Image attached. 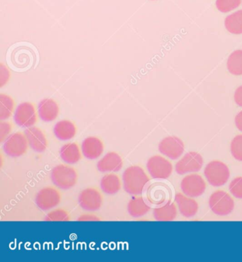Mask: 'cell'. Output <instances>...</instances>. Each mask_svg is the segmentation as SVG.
I'll return each instance as SVG.
<instances>
[{
    "label": "cell",
    "instance_id": "15",
    "mask_svg": "<svg viewBox=\"0 0 242 262\" xmlns=\"http://www.w3.org/2000/svg\"><path fill=\"white\" fill-rule=\"evenodd\" d=\"M104 151V144L99 138L88 137L84 140L82 144L83 156L90 160L99 158Z\"/></svg>",
    "mask_w": 242,
    "mask_h": 262
},
{
    "label": "cell",
    "instance_id": "3",
    "mask_svg": "<svg viewBox=\"0 0 242 262\" xmlns=\"http://www.w3.org/2000/svg\"><path fill=\"white\" fill-rule=\"evenodd\" d=\"M204 173L209 183L214 186L225 185L230 176L229 167L219 160L210 162L206 166Z\"/></svg>",
    "mask_w": 242,
    "mask_h": 262
},
{
    "label": "cell",
    "instance_id": "24",
    "mask_svg": "<svg viewBox=\"0 0 242 262\" xmlns=\"http://www.w3.org/2000/svg\"><path fill=\"white\" fill-rule=\"evenodd\" d=\"M225 27L229 32L234 34H242V10L230 14L225 18Z\"/></svg>",
    "mask_w": 242,
    "mask_h": 262
},
{
    "label": "cell",
    "instance_id": "4",
    "mask_svg": "<svg viewBox=\"0 0 242 262\" xmlns=\"http://www.w3.org/2000/svg\"><path fill=\"white\" fill-rule=\"evenodd\" d=\"M209 205L216 215H227L234 210V201L228 193L219 190L210 195Z\"/></svg>",
    "mask_w": 242,
    "mask_h": 262
},
{
    "label": "cell",
    "instance_id": "29",
    "mask_svg": "<svg viewBox=\"0 0 242 262\" xmlns=\"http://www.w3.org/2000/svg\"><path fill=\"white\" fill-rule=\"evenodd\" d=\"M231 152L236 160L242 161V135L236 136L231 143Z\"/></svg>",
    "mask_w": 242,
    "mask_h": 262
},
{
    "label": "cell",
    "instance_id": "18",
    "mask_svg": "<svg viewBox=\"0 0 242 262\" xmlns=\"http://www.w3.org/2000/svg\"><path fill=\"white\" fill-rule=\"evenodd\" d=\"M59 112L58 105L53 99H44L38 105V115L44 121H54L58 117Z\"/></svg>",
    "mask_w": 242,
    "mask_h": 262
},
{
    "label": "cell",
    "instance_id": "34",
    "mask_svg": "<svg viewBox=\"0 0 242 262\" xmlns=\"http://www.w3.org/2000/svg\"><path fill=\"white\" fill-rule=\"evenodd\" d=\"M79 221H99L100 219L92 214H84L78 219Z\"/></svg>",
    "mask_w": 242,
    "mask_h": 262
},
{
    "label": "cell",
    "instance_id": "35",
    "mask_svg": "<svg viewBox=\"0 0 242 262\" xmlns=\"http://www.w3.org/2000/svg\"><path fill=\"white\" fill-rule=\"evenodd\" d=\"M235 123L237 128L240 131H242V111L236 116Z\"/></svg>",
    "mask_w": 242,
    "mask_h": 262
},
{
    "label": "cell",
    "instance_id": "16",
    "mask_svg": "<svg viewBox=\"0 0 242 262\" xmlns=\"http://www.w3.org/2000/svg\"><path fill=\"white\" fill-rule=\"evenodd\" d=\"M123 167V160L119 154L110 152L103 157L97 163V169L102 172L118 171Z\"/></svg>",
    "mask_w": 242,
    "mask_h": 262
},
{
    "label": "cell",
    "instance_id": "8",
    "mask_svg": "<svg viewBox=\"0 0 242 262\" xmlns=\"http://www.w3.org/2000/svg\"><path fill=\"white\" fill-rule=\"evenodd\" d=\"M62 201V194L58 189L51 186L43 188L36 197L37 206L43 210H49L58 206Z\"/></svg>",
    "mask_w": 242,
    "mask_h": 262
},
{
    "label": "cell",
    "instance_id": "5",
    "mask_svg": "<svg viewBox=\"0 0 242 262\" xmlns=\"http://www.w3.org/2000/svg\"><path fill=\"white\" fill-rule=\"evenodd\" d=\"M29 143L25 134L22 132L14 133L7 138L4 144V150L11 157H20L27 153Z\"/></svg>",
    "mask_w": 242,
    "mask_h": 262
},
{
    "label": "cell",
    "instance_id": "23",
    "mask_svg": "<svg viewBox=\"0 0 242 262\" xmlns=\"http://www.w3.org/2000/svg\"><path fill=\"white\" fill-rule=\"evenodd\" d=\"M153 217L158 221H171L176 217L177 208L174 204H166L162 207L155 208Z\"/></svg>",
    "mask_w": 242,
    "mask_h": 262
},
{
    "label": "cell",
    "instance_id": "6",
    "mask_svg": "<svg viewBox=\"0 0 242 262\" xmlns=\"http://www.w3.org/2000/svg\"><path fill=\"white\" fill-rule=\"evenodd\" d=\"M147 169L153 178L166 180L171 176L173 165L169 160L164 157L155 156L148 160Z\"/></svg>",
    "mask_w": 242,
    "mask_h": 262
},
{
    "label": "cell",
    "instance_id": "2",
    "mask_svg": "<svg viewBox=\"0 0 242 262\" xmlns=\"http://www.w3.org/2000/svg\"><path fill=\"white\" fill-rule=\"evenodd\" d=\"M51 180L57 187L62 189H70L74 187L78 181L76 169L68 165L55 166L51 171Z\"/></svg>",
    "mask_w": 242,
    "mask_h": 262
},
{
    "label": "cell",
    "instance_id": "33",
    "mask_svg": "<svg viewBox=\"0 0 242 262\" xmlns=\"http://www.w3.org/2000/svg\"><path fill=\"white\" fill-rule=\"evenodd\" d=\"M234 100L238 106L242 107V86L236 89L235 94H234Z\"/></svg>",
    "mask_w": 242,
    "mask_h": 262
},
{
    "label": "cell",
    "instance_id": "20",
    "mask_svg": "<svg viewBox=\"0 0 242 262\" xmlns=\"http://www.w3.org/2000/svg\"><path fill=\"white\" fill-rule=\"evenodd\" d=\"M60 158L68 164H75L82 159L80 147L77 143H70L66 144L60 151Z\"/></svg>",
    "mask_w": 242,
    "mask_h": 262
},
{
    "label": "cell",
    "instance_id": "21",
    "mask_svg": "<svg viewBox=\"0 0 242 262\" xmlns=\"http://www.w3.org/2000/svg\"><path fill=\"white\" fill-rule=\"evenodd\" d=\"M122 182L118 175L110 173L105 175L101 180V188L108 194H114L121 189Z\"/></svg>",
    "mask_w": 242,
    "mask_h": 262
},
{
    "label": "cell",
    "instance_id": "1",
    "mask_svg": "<svg viewBox=\"0 0 242 262\" xmlns=\"http://www.w3.org/2000/svg\"><path fill=\"white\" fill-rule=\"evenodd\" d=\"M149 180L143 168L137 165L127 168L123 174L124 188L129 194H141Z\"/></svg>",
    "mask_w": 242,
    "mask_h": 262
},
{
    "label": "cell",
    "instance_id": "7",
    "mask_svg": "<svg viewBox=\"0 0 242 262\" xmlns=\"http://www.w3.org/2000/svg\"><path fill=\"white\" fill-rule=\"evenodd\" d=\"M14 120L19 126L29 128L38 121V115L35 105L30 102H24L18 105L14 114Z\"/></svg>",
    "mask_w": 242,
    "mask_h": 262
},
{
    "label": "cell",
    "instance_id": "13",
    "mask_svg": "<svg viewBox=\"0 0 242 262\" xmlns=\"http://www.w3.org/2000/svg\"><path fill=\"white\" fill-rule=\"evenodd\" d=\"M79 204L83 209L94 211L99 209L103 206V196L96 188H87L80 193Z\"/></svg>",
    "mask_w": 242,
    "mask_h": 262
},
{
    "label": "cell",
    "instance_id": "27",
    "mask_svg": "<svg viewBox=\"0 0 242 262\" xmlns=\"http://www.w3.org/2000/svg\"><path fill=\"white\" fill-rule=\"evenodd\" d=\"M45 220L46 221H69L71 217L67 210L58 208L48 213Z\"/></svg>",
    "mask_w": 242,
    "mask_h": 262
},
{
    "label": "cell",
    "instance_id": "22",
    "mask_svg": "<svg viewBox=\"0 0 242 262\" xmlns=\"http://www.w3.org/2000/svg\"><path fill=\"white\" fill-rule=\"evenodd\" d=\"M149 210H150V206L145 202V201L141 196H135L129 202L128 211L133 217L143 216Z\"/></svg>",
    "mask_w": 242,
    "mask_h": 262
},
{
    "label": "cell",
    "instance_id": "30",
    "mask_svg": "<svg viewBox=\"0 0 242 262\" xmlns=\"http://www.w3.org/2000/svg\"><path fill=\"white\" fill-rule=\"evenodd\" d=\"M230 190L234 197L242 199V177H236L231 182Z\"/></svg>",
    "mask_w": 242,
    "mask_h": 262
},
{
    "label": "cell",
    "instance_id": "19",
    "mask_svg": "<svg viewBox=\"0 0 242 262\" xmlns=\"http://www.w3.org/2000/svg\"><path fill=\"white\" fill-rule=\"evenodd\" d=\"M76 133V125L68 120L59 121L54 127L55 136L60 140H71L75 137Z\"/></svg>",
    "mask_w": 242,
    "mask_h": 262
},
{
    "label": "cell",
    "instance_id": "17",
    "mask_svg": "<svg viewBox=\"0 0 242 262\" xmlns=\"http://www.w3.org/2000/svg\"><path fill=\"white\" fill-rule=\"evenodd\" d=\"M175 202L178 205L179 211L186 217H193L198 211V204L193 199L188 198L182 193L175 195Z\"/></svg>",
    "mask_w": 242,
    "mask_h": 262
},
{
    "label": "cell",
    "instance_id": "11",
    "mask_svg": "<svg viewBox=\"0 0 242 262\" xmlns=\"http://www.w3.org/2000/svg\"><path fill=\"white\" fill-rule=\"evenodd\" d=\"M171 197L169 186L162 182L151 184L147 190V199L149 204L160 206L169 202Z\"/></svg>",
    "mask_w": 242,
    "mask_h": 262
},
{
    "label": "cell",
    "instance_id": "28",
    "mask_svg": "<svg viewBox=\"0 0 242 262\" xmlns=\"http://www.w3.org/2000/svg\"><path fill=\"white\" fill-rule=\"evenodd\" d=\"M241 0H217L216 6L221 12L227 13L239 7Z\"/></svg>",
    "mask_w": 242,
    "mask_h": 262
},
{
    "label": "cell",
    "instance_id": "26",
    "mask_svg": "<svg viewBox=\"0 0 242 262\" xmlns=\"http://www.w3.org/2000/svg\"><path fill=\"white\" fill-rule=\"evenodd\" d=\"M227 68L232 75H242V51L237 50L229 57Z\"/></svg>",
    "mask_w": 242,
    "mask_h": 262
},
{
    "label": "cell",
    "instance_id": "10",
    "mask_svg": "<svg viewBox=\"0 0 242 262\" xmlns=\"http://www.w3.org/2000/svg\"><path fill=\"white\" fill-rule=\"evenodd\" d=\"M203 157L196 152H190L185 155L175 165V171L178 174L188 172H197L202 169Z\"/></svg>",
    "mask_w": 242,
    "mask_h": 262
},
{
    "label": "cell",
    "instance_id": "32",
    "mask_svg": "<svg viewBox=\"0 0 242 262\" xmlns=\"http://www.w3.org/2000/svg\"><path fill=\"white\" fill-rule=\"evenodd\" d=\"M9 78V70L6 68L4 67L3 64H1V86H3L8 81Z\"/></svg>",
    "mask_w": 242,
    "mask_h": 262
},
{
    "label": "cell",
    "instance_id": "9",
    "mask_svg": "<svg viewBox=\"0 0 242 262\" xmlns=\"http://www.w3.org/2000/svg\"><path fill=\"white\" fill-rule=\"evenodd\" d=\"M180 186L184 194L189 197H197L203 195L207 187L203 177L197 174L185 177L181 182Z\"/></svg>",
    "mask_w": 242,
    "mask_h": 262
},
{
    "label": "cell",
    "instance_id": "12",
    "mask_svg": "<svg viewBox=\"0 0 242 262\" xmlns=\"http://www.w3.org/2000/svg\"><path fill=\"white\" fill-rule=\"evenodd\" d=\"M160 153L171 159L177 160L184 152L185 145L184 142L175 136H169L164 138L158 145Z\"/></svg>",
    "mask_w": 242,
    "mask_h": 262
},
{
    "label": "cell",
    "instance_id": "14",
    "mask_svg": "<svg viewBox=\"0 0 242 262\" xmlns=\"http://www.w3.org/2000/svg\"><path fill=\"white\" fill-rule=\"evenodd\" d=\"M28 143L31 149L37 152H42L48 147V140L43 130L37 127H29L25 130Z\"/></svg>",
    "mask_w": 242,
    "mask_h": 262
},
{
    "label": "cell",
    "instance_id": "25",
    "mask_svg": "<svg viewBox=\"0 0 242 262\" xmlns=\"http://www.w3.org/2000/svg\"><path fill=\"white\" fill-rule=\"evenodd\" d=\"M15 103L12 97L1 94L0 95V119L6 120L9 119L14 112Z\"/></svg>",
    "mask_w": 242,
    "mask_h": 262
},
{
    "label": "cell",
    "instance_id": "31",
    "mask_svg": "<svg viewBox=\"0 0 242 262\" xmlns=\"http://www.w3.org/2000/svg\"><path fill=\"white\" fill-rule=\"evenodd\" d=\"M12 130V124H11L9 122L1 121V123H0V141H1V143H3L4 140H6Z\"/></svg>",
    "mask_w": 242,
    "mask_h": 262
}]
</instances>
